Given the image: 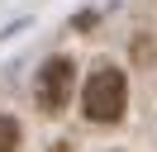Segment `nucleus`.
<instances>
[{"instance_id": "1", "label": "nucleus", "mask_w": 157, "mask_h": 152, "mask_svg": "<svg viewBox=\"0 0 157 152\" xmlns=\"http://www.w3.org/2000/svg\"><path fill=\"white\" fill-rule=\"evenodd\" d=\"M81 109H86L90 124H119L128 109V81L119 66H95L86 81V90H81Z\"/></svg>"}, {"instance_id": "2", "label": "nucleus", "mask_w": 157, "mask_h": 152, "mask_svg": "<svg viewBox=\"0 0 157 152\" xmlns=\"http://www.w3.org/2000/svg\"><path fill=\"white\" fill-rule=\"evenodd\" d=\"M71 76H76V66H71V57H48L38 71V104L48 114H62L71 100Z\"/></svg>"}, {"instance_id": "3", "label": "nucleus", "mask_w": 157, "mask_h": 152, "mask_svg": "<svg viewBox=\"0 0 157 152\" xmlns=\"http://www.w3.org/2000/svg\"><path fill=\"white\" fill-rule=\"evenodd\" d=\"M14 147H19V124L10 114H0V152H14Z\"/></svg>"}]
</instances>
